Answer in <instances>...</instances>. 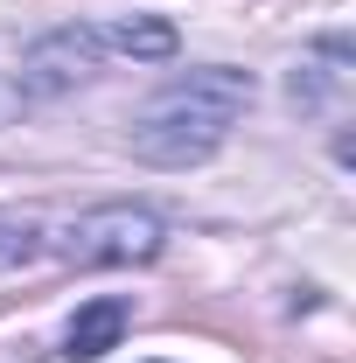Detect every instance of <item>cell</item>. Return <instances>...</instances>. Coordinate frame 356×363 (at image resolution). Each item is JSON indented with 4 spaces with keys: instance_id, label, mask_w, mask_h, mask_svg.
Instances as JSON below:
<instances>
[{
    "instance_id": "3957f363",
    "label": "cell",
    "mask_w": 356,
    "mask_h": 363,
    "mask_svg": "<svg viewBox=\"0 0 356 363\" xmlns=\"http://www.w3.org/2000/svg\"><path fill=\"white\" fill-rule=\"evenodd\" d=\"M98 63H105L98 28L91 21H63V28H49V35L28 43V56H21V98H56L77 77H91Z\"/></svg>"
},
{
    "instance_id": "8992f818",
    "label": "cell",
    "mask_w": 356,
    "mask_h": 363,
    "mask_svg": "<svg viewBox=\"0 0 356 363\" xmlns=\"http://www.w3.org/2000/svg\"><path fill=\"white\" fill-rule=\"evenodd\" d=\"M43 238H49V230L35 224V217L0 210V266H28V259H43Z\"/></svg>"
},
{
    "instance_id": "277c9868",
    "label": "cell",
    "mask_w": 356,
    "mask_h": 363,
    "mask_svg": "<svg viewBox=\"0 0 356 363\" xmlns=\"http://www.w3.org/2000/svg\"><path fill=\"white\" fill-rule=\"evenodd\" d=\"M126 321H133V308L119 301V294H98V301H84L77 315H70V328H63V357L70 363H98L119 350V335H126Z\"/></svg>"
},
{
    "instance_id": "52a82bcc",
    "label": "cell",
    "mask_w": 356,
    "mask_h": 363,
    "mask_svg": "<svg viewBox=\"0 0 356 363\" xmlns=\"http://www.w3.org/2000/svg\"><path fill=\"white\" fill-rule=\"evenodd\" d=\"M21 105H28L21 84H14V77H0V126H14V119H21Z\"/></svg>"
},
{
    "instance_id": "5b68a950",
    "label": "cell",
    "mask_w": 356,
    "mask_h": 363,
    "mask_svg": "<svg viewBox=\"0 0 356 363\" xmlns=\"http://www.w3.org/2000/svg\"><path fill=\"white\" fill-rule=\"evenodd\" d=\"M91 28H98L105 56H133V63H168L182 49L175 21H161V14H119V21H91Z\"/></svg>"
},
{
    "instance_id": "7a4b0ae2",
    "label": "cell",
    "mask_w": 356,
    "mask_h": 363,
    "mask_svg": "<svg viewBox=\"0 0 356 363\" xmlns=\"http://www.w3.org/2000/svg\"><path fill=\"white\" fill-rule=\"evenodd\" d=\"M161 245H168V224L140 203H98L43 238V252L63 266H147L161 259Z\"/></svg>"
},
{
    "instance_id": "6da1fadb",
    "label": "cell",
    "mask_w": 356,
    "mask_h": 363,
    "mask_svg": "<svg viewBox=\"0 0 356 363\" xmlns=\"http://www.w3.org/2000/svg\"><path fill=\"white\" fill-rule=\"evenodd\" d=\"M252 70H230V63H203V70H182L168 84L154 91L147 105L133 112V161L147 168H196V161H210L230 126L252 112Z\"/></svg>"
}]
</instances>
